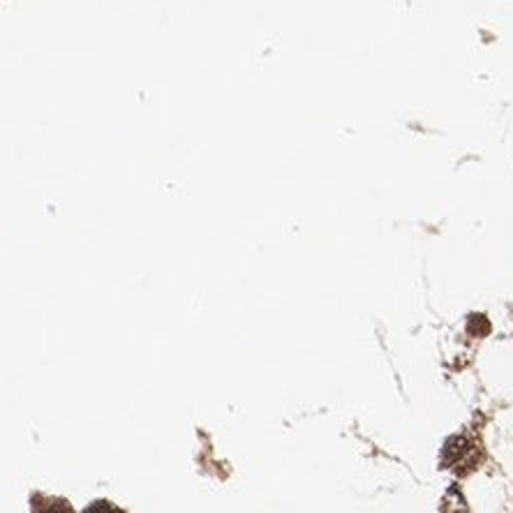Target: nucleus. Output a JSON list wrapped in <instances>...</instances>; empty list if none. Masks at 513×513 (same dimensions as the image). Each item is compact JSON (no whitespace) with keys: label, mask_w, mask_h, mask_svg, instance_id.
I'll return each instance as SVG.
<instances>
[{"label":"nucleus","mask_w":513,"mask_h":513,"mask_svg":"<svg viewBox=\"0 0 513 513\" xmlns=\"http://www.w3.org/2000/svg\"><path fill=\"white\" fill-rule=\"evenodd\" d=\"M476 460V449L470 444L465 437H453L449 439V444L444 449V465L449 467H472Z\"/></svg>","instance_id":"f257e3e1"},{"label":"nucleus","mask_w":513,"mask_h":513,"mask_svg":"<svg viewBox=\"0 0 513 513\" xmlns=\"http://www.w3.org/2000/svg\"><path fill=\"white\" fill-rule=\"evenodd\" d=\"M488 331H490V324H488V320H485V317L474 315L472 320H470V333H472V335H485Z\"/></svg>","instance_id":"f03ea898"}]
</instances>
